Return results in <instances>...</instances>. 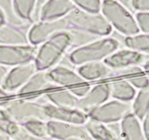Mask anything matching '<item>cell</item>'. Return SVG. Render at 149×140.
<instances>
[{
    "label": "cell",
    "mask_w": 149,
    "mask_h": 140,
    "mask_svg": "<svg viewBox=\"0 0 149 140\" xmlns=\"http://www.w3.org/2000/svg\"><path fill=\"white\" fill-rule=\"evenodd\" d=\"M44 104L26 98H11L0 106L10 118L18 124L25 123L31 120L48 121Z\"/></svg>",
    "instance_id": "obj_4"
},
{
    "label": "cell",
    "mask_w": 149,
    "mask_h": 140,
    "mask_svg": "<svg viewBox=\"0 0 149 140\" xmlns=\"http://www.w3.org/2000/svg\"><path fill=\"white\" fill-rule=\"evenodd\" d=\"M75 71L86 82L91 83L109 79L112 69L103 61H94L78 66Z\"/></svg>",
    "instance_id": "obj_17"
},
{
    "label": "cell",
    "mask_w": 149,
    "mask_h": 140,
    "mask_svg": "<svg viewBox=\"0 0 149 140\" xmlns=\"http://www.w3.org/2000/svg\"><path fill=\"white\" fill-rule=\"evenodd\" d=\"M70 28V24L66 17L56 21H40L34 23L27 31L29 43L39 46L52 37L54 34L67 31Z\"/></svg>",
    "instance_id": "obj_6"
},
{
    "label": "cell",
    "mask_w": 149,
    "mask_h": 140,
    "mask_svg": "<svg viewBox=\"0 0 149 140\" xmlns=\"http://www.w3.org/2000/svg\"><path fill=\"white\" fill-rule=\"evenodd\" d=\"M47 0H37L34 5V10H33L32 15H31V22L32 24L40 21V15L41 10L45 5Z\"/></svg>",
    "instance_id": "obj_36"
},
{
    "label": "cell",
    "mask_w": 149,
    "mask_h": 140,
    "mask_svg": "<svg viewBox=\"0 0 149 140\" xmlns=\"http://www.w3.org/2000/svg\"><path fill=\"white\" fill-rule=\"evenodd\" d=\"M58 88L49 79L47 71H37L15 94L20 98L37 101L44 94Z\"/></svg>",
    "instance_id": "obj_10"
},
{
    "label": "cell",
    "mask_w": 149,
    "mask_h": 140,
    "mask_svg": "<svg viewBox=\"0 0 149 140\" xmlns=\"http://www.w3.org/2000/svg\"><path fill=\"white\" fill-rule=\"evenodd\" d=\"M147 75H148V78H149V74H148Z\"/></svg>",
    "instance_id": "obj_46"
},
{
    "label": "cell",
    "mask_w": 149,
    "mask_h": 140,
    "mask_svg": "<svg viewBox=\"0 0 149 140\" xmlns=\"http://www.w3.org/2000/svg\"><path fill=\"white\" fill-rule=\"evenodd\" d=\"M70 28H77L100 37L110 36L113 29L100 12L84 11L75 8L66 16Z\"/></svg>",
    "instance_id": "obj_5"
},
{
    "label": "cell",
    "mask_w": 149,
    "mask_h": 140,
    "mask_svg": "<svg viewBox=\"0 0 149 140\" xmlns=\"http://www.w3.org/2000/svg\"><path fill=\"white\" fill-rule=\"evenodd\" d=\"M122 45L143 55H149V34H137L134 36L125 37Z\"/></svg>",
    "instance_id": "obj_25"
},
{
    "label": "cell",
    "mask_w": 149,
    "mask_h": 140,
    "mask_svg": "<svg viewBox=\"0 0 149 140\" xmlns=\"http://www.w3.org/2000/svg\"><path fill=\"white\" fill-rule=\"evenodd\" d=\"M142 68H143L145 73L149 74V59L146 60V61L143 62V64H142Z\"/></svg>",
    "instance_id": "obj_42"
},
{
    "label": "cell",
    "mask_w": 149,
    "mask_h": 140,
    "mask_svg": "<svg viewBox=\"0 0 149 140\" xmlns=\"http://www.w3.org/2000/svg\"><path fill=\"white\" fill-rule=\"evenodd\" d=\"M0 9L5 15L6 24L28 31L32 24L24 21L17 16L14 10L13 0H0Z\"/></svg>",
    "instance_id": "obj_22"
},
{
    "label": "cell",
    "mask_w": 149,
    "mask_h": 140,
    "mask_svg": "<svg viewBox=\"0 0 149 140\" xmlns=\"http://www.w3.org/2000/svg\"><path fill=\"white\" fill-rule=\"evenodd\" d=\"M50 139L92 140L84 125L49 120L46 122Z\"/></svg>",
    "instance_id": "obj_9"
},
{
    "label": "cell",
    "mask_w": 149,
    "mask_h": 140,
    "mask_svg": "<svg viewBox=\"0 0 149 140\" xmlns=\"http://www.w3.org/2000/svg\"><path fill=\"white\" fill-rule=\"evenodd\" d=\"M12 94H10L8 93H7L5 90L2 89V87L0 86V106L4 102H5L8 99L12 98Z\"/></svg>",
    "instance_id": "obj_39"
},
{
    "label": "cell",
    "mask_w": 149,
    "mask_h": 140,
    "mask_svg": "<svg viewBox=\"0 0 149 140\" xmlns=\"http://www.w3.org/2000/svg\"><path fill=\"white\" fill-rule=\"evenodd\" d=\"M38 46L0 45V64L7 67H15L32 62Z\"/></svg>",
    "instance_id": "obj_8"
},
{
    "label": "cell",
    "mask_w": 149,
    "mask_h": 140,
    "mask_svg": "<svg viewBox=\"0 0 149 140\" xmlns=\"http://www.w3.org/2000/svg\"><path fill=\"white\" fill-rule=\"evenodd\" d=\"M74 140H81V139H74Z\"/></svg>",
    "instance_id": "obj_47"
},
{
    "label": "cell",
    "mask_w": 149,
    "mask_h": 140,
    "mask_svg": "<svg viewBox=\"0 0 149 140\" xmlns=\"http://www.w3.org/2000/svg\"><path fill=\"white\" fill-rule=\"evenodd\" d=\"M5 24H6V21H5V15H4L3 12L0 9V27L4 26Z\"/></svg>",
    "instance_id": "obj_43"
},
{
    "label": "cell",
    "mask_w": 149,
    "mask_h": 140,
    "mask_svg": "<svg viewBox=\"0 0 149 140\" xmlns=\"http://www.w3.org/2000/svg\"><path fill=\"white\" fill-rule=\"evenodd\" d=\"M130 112H132L131 102H124L112 98L90 112L88 118L104 124H110L121 122Z\"/></svg>",
    "instance_id": "obj_7"
},
{
    "label": "cell",
    "mask_w": 149,
    "mask_h": 140,
    "mask_svg": "<svg viewBox=\"0 0 149 140\" xmlns=\"http://www.w3.org/2000/svg\"><path fill=\"white\" fill-rule=\"evenodd\" d=\"M118 2H119L121 5H124V7L127 8V9L130 10V11L132 10L131 8V2L132 0H117Z\"/></svg>",
    "instance_id": "obj_41"
},
{
    "label": "cell",
    "mask_w": 149,
    "mask_h": 140,
    "mask_svg": "<svg viewBox=\"0 0 149 140\" xmlns=\"http://www.w3.org/2000/svg\"><path fill=\"white\" fill-rule=\"evenodd\" d=\"M6 140H13V139H6Z\"/></svg>",
    "instance_id": "obj_45"
},
{
    "label": "cell",
    "mask_w": 149,
    "mask_h": 140,
    "mask_svg": "<svg viewBox=\"0 0 149 140\" xmlns=\"http://www.w3.org/2000/svg\"><path fill=\"white\" fill-rule=\"evenodd\" d=\"M134 18L140 31L143 34H149V12H137Z\"/></svg>",
    "instance_id": "obj_31"
},
{
    "label": "cell",
    "mask_w": 149,
    "mask_h": 140,
    "mask_svg": "<svg viewBox=\"0 0 149 140\" xmlns=\"http://www.w3.org/2000/svg\"><path fill=\"white\" fill-rule=\"evenodd\" d=\"M75 6L84 11L97 13L100 12L102 5L101 0H70Z\"/></svg>",
    "instance_id": "obj_30"
},
{
    "label": "cell",
    "mask_w": 149,
    "mask_h": 140,
    "mask_svg": "<svg viewBox=\"0 0 149 140\" xmlns=\"http://www.w3.org/2000/svg\"><path fill=\"white\" fill-rule=\"evenodd\" d=\"M125 80L130 82L135 89L140 90L149 85V78L146 73L134 75Z\"/></svg>",
    "instance_id": "obj_32"
},
{
    "label": "cell",
    "mask_w": 149,
    "mask_h": 140,
    "mask_svg": "<svg viewBox=\"0 0 149 140\" xmlns=\"http://www.w3.org/2000/svg\"><path fill=\"white\" fill-rule=\"evenodd\" d=\"M101 13L113 29L125 37L139 34L137 24L131 11L117 0L102 1Z\"/></svg>",
    "instance_id": "obj_3"
},
{
    "label": "cell",
    "mask_w": 149,
    "mask_h": 140,
    "mask_svg": "<svg viewBox=\"0 0 149 140\" xmlns=\"http://www.w3.org/2000/svg\"><path fill=\"white\" fill-rule=\"evenodd\" d=\"M67 32L70 37V45L69 52L72 50L77 49V48H79L84 45H88V44L101 38L97 35L74 28H70L67 30Z\"/></svg>",
    "instance_id": "obj_26"
},
{
    "label": "cell",
    "mask_w": 149,
    "mask_h": 140,
    "mask_svg": "<svg viewBox=\"0 0 149 140\" xmlns=\"http://www.w3.org/2000/svg\"><path fill=\"white\" fill-rule=\"evenodd\" d=\"M70 37L67 31L54 34L37 48L34 62L37 71H48L58 65L70 51Z\"/></svg>",
    "instance_id": "obj_1"
},
{
    "label": "cell",
    "mask_w": 149,
    "mask_h": 140,
    "mask_svg": "<svg viewBox=\"0 0 149 140\" xmlns=\"http://www.w3.org/2000/svg\"><path fill=\"white\" fill-rule=\"evenodd\" d=\"M45 112L48 121H59L70 123L84 125L88 119V116L79 110L73 108L61 107L47 102L44 104Z\"/></svg>",
    "instance_id": "obj_14"
},
{
    "label": "cell",
    "mask_w": 149,
    "mask_h": 140,
    "mask_svg": "<svg viewBox=\"0 0 149 140\" xmlns=\"http://www.w3.org/2000/svg\"><path fill=\"white\" fill-rule=\"evenodd\" d=\"M106 125L111 131L112 134H113V140H124L121 135L120 122L106 124Z\"/></svg>",
    "instance_id": "obj_37"
},
{
    "label": "cell",
    "mask_w": 149,
    "mask_h": 140,
    "mask_svg": "<svg viewBox=\"0 0 149 140\" xmlns=\"http://www.w3.org/2000/svg\"><path fill=\"white\" fill-rule=\"evenodd\" d=\"M49 79L58 88L70 89L87 83L74 69L56 65L47 71Z\"/></svg>",
    "instance_id": "obj_15"
},
{
    "label": "cell",
    "mask_w": 149,
    "mask_h": 140,
    "mask_svg": "<svg viewBox=\"0 0 149 140\" xmlns=\"http://www.w3.org/2000/svg\"><path fill=\"white\" fill-rule=\"evenodd\" d=\"M121 44L113 37H101L86 45L68 52L69 58L75 67L94 61H103L118 50Z\"/></svg>",
    "instance_id": "obj_2"
},
{
    "label": "cell",
    "mask_w": 149,
    "mask_h": 140,
    "mask_svg": "<svg viewBox=\"0 0 149 140\" xmlns=\"http://www.w3.org/2000/svg\"><path fill=\"white\" fill-rule=\"evenodd\" d=\"M47 102L61 107L78 109L79 98L68 89L58 88L43 94Z\"/></svg>",
    "instance_id": "obj_18"
},
{
    "label": "cell",
    "mask_w": 149,
    "mask_h": 140,
    "mask_svg": "<svg viewBox=\"0 0 149 140\" xmlns=\"http://www.w3.org/2000/svg\"><path fill=\"white\" fill-rule=\"evenodd\" d=\"M9 71V68L5 66L0 64V86L2 85L4 80L6 78L8 72Z\"/></svg>",
    "instance_id": "obj_40"
},
{
    "label": "cell",
    "mask_w": 149,
    "mask_h": 140,
    "mask_svg": "<svg viewBox=\"0 0 149 140\" xmlns=\"http://www.w3.org/2000/svg\"><path fill=\"white\" fill-rule=\"evenodd\" d=\"M9 139V138H8V137H7L6 136L3 135V134L0 133V140H6V139Z\"/></svg>",
    "instance_id": "obj_44"
},
{
    "label": "cell",
    "mask_w": 149,
    "mask_h": 140,
    "mask_svg": "<svg viewBox=\"0 0 149 140\" xmlns=\"http://www.w3.org/2000/svg\"><path fill=\"white\" fill-rule=\"evenodd\" d=\"M91 84L89 82H87V83L83 84V85H78V86L74 87L72 88H70L68 89L70 92L72 94H74L76 97H78V98H81L84 96H85L87 94H88V91H90L91 88Z\"/></svg>",
    "instance_id": "obj_34"
},
{
    "label": "cell",
    "mask_w": 149,
    "mask_h": 140,
    "mask_svg": "<svg viewBox=\"0 0 149 140\" xmlns=\"http://www.w3.org/2000/svg\"><path fill=\"white\" fill-rule=\"evenodd\" d=\"M19 124L14 122L2 108L0 107V133L10 138L18 129Z\"/></svg>",
    "instance_id": "obj_29"
},
{
    "label": "cell",
    "mask_w": 149,
    "mask_h": 140,
    "mask_svg": "<svg viewBox=\"0 0 149 140\" xmlns=\"http://www.w3.org/2000/svg\"><path fill=\"white\" fill-rule=\"evenodd\" d=\"M46 122L40 120H31L22 124V125L30 134L41 139L49 140Z\"/></svg>",
    "instance_id": "obj_28"
},
{
    "label": "cell",
    "mask_w": 149,
    "mask_h": 140,
    "mask_svg": "<svg viewBox=\"0 0 149 140\" xmlns=\"http://www.w3.org/2000/svg\"><path fill=\"white\" fill-rule=\"evenodd\" d=\"M37 72V67L34 61L12 67L8 71L1 87L8 94L12 95L16 94Z\"/></svg>",
    "instance_id": "obj_11"
},
{
    "label": "cell",
    "mask_w": 149,
    "mask_h": 140,
    "mask_svg": "<svg viewBox=\"0 0 149 140\" xmlns=\"http://www.w3.org/2000/svg\"><path fill=\"white\" fill-rule=\"evenodd\" d=\"M131 104L132 112L142 121L149 111V85L136 93Z\"/></svg>",
    "instance_id": "obj_23"
},
{
    "label": "cell",
    "mask_w": 149,
    "mask_h": 140,
    "mask_svg": "<svg viewBox=\"0 0 149 140\" xmlns=\"http://www.w3.org/2000/svg\"><path fill=\"white\" fill-rule=\"evenodd\" d=\"M74 8L70 0H47L41 10L40 21H56L64 18Z\"/></svg>",
    "instance_id": "obj_16"
},
{
    "label": "cell",
    "mask_w": 149,
    "mask_h": 140,
    "mask_svg": "<svg viewBox=\"0 0 149 140\" xmlns=\"http://www.w3.org/2000/svg\"><path fill=\"white\" fill-rule=\"evenodd\" d=\"M110 98L109 82L92 85L88 94L80 98L78 109L87 115Z\"/></svg>",
    "instance_id": "obj_12"
},
{
    "label": "cell",
    "mask_w": 149,
    "mask_h": 140,
    "mask_svg": "<svg viewBox=\"0 0 149 140\" xmlns=\"http://www.w3.org/2000/svg\"><path fill=\"white\" fill-rule=\"evenodd\" d=\"M92 140H113V134L106 124L88 118L84 123Z\"/></svg>",
    "instance_id": "obj_24"
},
{
    "label": "cell",
    "mask_w": 149,
    "mask_h": 140,
    "mask_svg": "<svg viewBox=\"0 0 149 140\" xmlns=\"http://www.w3.org/2000/svg\"><path fill=\"white\" fill-rule=\"evenodd\" d=\"M37 0H13L17 16L27 22H31V15Z\"/></svg>",
    "instance_id": "obj_27"
},
{
    "label": "cell",
    "mask_w": 149,
    "mask_h": 140,
    "mask_svg": "<svg viewBox=\"0 0 149 140\" xmlns=\"http://www.w3.org/2000/svg\"><path fill=\"white\" fill-rule=\"evenodd\" d=\"M27 44L29 43L26 31L8 24L0 27V45H24Z\"/></svg>",
    "instance_id": "obj_20"
},
{
    "label": "cell",
    "mask_w": 149,
    "mask_h": 140,
    "mask_svg": "<svg viewBox=\"0 0 149 140\" xmlns=\"http://www.w3.org/2000/svg\"><path fill=\"white\" fill-rule=\"evenodd\" d=\"M121 135L124 140H147L140 121L130 112L120 122Z\"/></svg>",
    "instance_id": "obj_19"
},
{
    "label": "cell",
    "mask_w": 149,
    "mask_h": 140,
    "mask_svg": "<svg viewBox=\"0 0 149 140\" xmlns=\"http://www.w3.org/2000/svg\"><path fill=\"white\" fill-rule=\"evenodd\" d=\"M49 140H55V139H49Z\"/></svg>",
    "instance_id": "obj_48"
},
{
    "label": "cell",
    "mask_w": 149,
    "mask_h": 140,
    "mask_svg": "<svg viewBox=\"0 0 149 140\" xmlns=\"http://www.w3.org/2000/svg\"><path fill=\"white\" fill-rule=\"evenodd\" d=\"M142 128L146 139L149 140V111L142 120Z\"/></svg>",
    "instance_id": "obj_38"
},
{
    "label": "cell",
    "mask_w": 149,
    "mask_h": 140,
    "mask_svg": "<svg viewBox=\"0 0 149 140\" xmlns=\"http://www.w3.org/2000/svg\"><path fill=\"white\" fill-rule=\"evenodd\" d=\"M110 98L124 102H131L136 95V89L125 80L116 79L109 82Z\"/></svg>",
    "instance_id": "obj_21"
},
{
    "label": "cell",
    "mask_w": 149,
    "mask_h": 140,
    "mask_svg": "<svg viewBox=\"0 0 149 140\" xmlns=\"http://www.w3.org/2000/svg\"><path fill=\"white\" fill-rule=\"evenodd\" d=\"M145 58V55L132 50L119 48L107 56L103 62L112 70H116L132 66H141L146 61Z\"/></svg>",
    "instance_id": "obj_13"
},
{
    "label": "cell",
    "mask_w": 149,
    "mask_h": 140,
    "mask_svg": "<svg viewBox=\"0 0 149 140\" xmlns=\"http://www.w3.org/2000/svg\"><path fill=\"white\" fill-rule=\"evenodd\" d=\"M132 10L149 12V0H132Z\"/></svg>",
    "instance_id": "obj_35"
},
{
    "label": "cell",
    "mask_w": 149,
    "mask_h": 140,
    "mask_svg": "<svg viewBox=\"0 0 149 140\" xmlns=\"http://www.w3.org/2000/svg\"><path fill=\"white\" fill-rule=\"evenodd\" d=\"M10 139L13 140H46L30 134L21 124H19L18 129L16 130L15 134Z\"/></svg>",
    "instance_id": "obj_33"
}]
</instances>
